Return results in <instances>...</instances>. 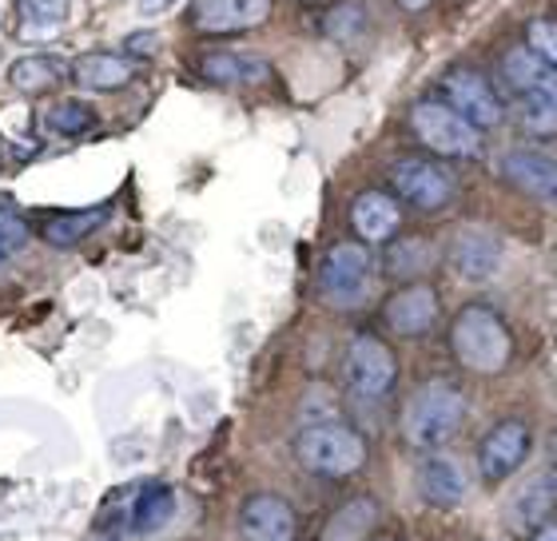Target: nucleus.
Listing matches in <instances>:
<instances>
[{
	"label": "nucleus",
	"instance_id": "nucleus-1",
	"mask_svg": "<svg viewBox=\"0 0 557 541\" xmlns=\"http://www.w3.org/2000/svg\"><path fill=\"white\" fill-rule=\"evenodd\" d=\"M295 454L319 478H350L367 462V442L359 430H350L335 415H323L302 422L299 438H295Z\"/></svg>",
	"mask_w": 557,
	"mask_h": 541
},
{
	"label": "nucleus",
	"instance_id": "nucleus-2",
	"mask_svg": "<svg viewBox=\"0 0 557 541\" xmlns=\"http://www.w3.org/2000/svg\"><path fill=\"white\" fill-rule=\"evenodd\" d=\"M462 418H466L462 391L446 379H430L410 394L407 410H403V438L418 450H434L462 430Z\"/></svg>",
	"mask_w": 557,
	"mask_h": 541
},
{
	"label": "nucleus",
	"instance_id": "nucleus-3",
	"mask_svg": "<svg viewBox=\"0 0 557 541\" xmlns=\"http://www.w3.org/2000/svg\"><path fill=\"white\" fill-rule=\"evenodd\" d=\"M454 355L466 370L478 374H498L510 362V331L490 307H462L450 327Z\"/></svg>",
	"mask_w": 557,
	"mask_h": 541
},
{
	"label": "nucleus",
	"instance_id": "nucleus-4",
	"mask_svg": "<svg viewBox=\"0 0 557 541\" xmlns=\"http://www.w3.org/2000/svg\"><path fill=\"white\" fill-rule=\"evenodd\" d=\"M410 127H414V136L430 151H438L446 160H470L482 148L478 144V127L466 124L450 104H438V100H418L410 108Z\"/></svg>",
	"mask_w": 557,
	"mask_h": 541
},
{
	"label": "nucleus",
	"instance_id": "nucleus-5",
	"mask_svg": "<svg viewBox=\"0 0 557 541\" xmlns=\"http://www.w3.org/2000/svg\"><path fill=\"white\" fill-rule=\"evenodd\" d=\"M343 370H347V386L359 394V398H383V394L395 386L398 362H395V351H391L379 334L362 331L350 339Z\"/></svg>",
	"mask_w": 557,
	"mask_h": 541
},
{
	"label": "nucleus",
	"instance_id": "nucleus-6",
	"mask_svg": "<svg viewBox=\"0 0 557 541\" xmlns=\"http://www.w3.org/2000/svg\"><path fill=\"white\" fill-rule=\"evenodd\" d=\"M367 279H371V251L362 243H335L319 267V287L335 307L359 303Z\"/></svg>",
	"mask_w": 557,
	"mask_h": 541
},
{
	"label": "nucleus",
	"instance_id": "nucleus-7",
	"mask_svg": "<svg viewBox=\"0 0 557 541\" xmlns=\"http://www.w3.org/2000/svg\"><path fill=\"white\" fill-rule=\"evenodd\" d=\"M391 187L398 192V199H407L418 211H442L454 199L450 175L434 160H418V156H407L391 168Z\"/></svg>",
	"mask_w": 557,
	"mask_h": 541
},
{
	"label": "nucleus",
	"instance_id": "nucleus-8",
	"mask_svg": "<svg viewBox=\"0 0 557 541\" xmlns=\"http://www.w3.org/2000/svg\"><path fill=\"white\" fill-rule=\"evenodd\" d=\"M442 93H446V104L462 115L466 124H474L478 132L502 124V100L494 96V88H490V81L482 72H470V69L446 72Z\"/></svg>",
	"mask_w": 557,
	"mask_h": 541
},
{
	"label": "nucleus",
	"instance_id": "nucleus-9",
	"mask_svg": "<svg viewBox=\"0 0 557 541\" xmlns=\"http://www.w3.org/2000/svg\"><path fill=\"white\" fill-rule=\"evenodd\" d=\"M525 454H530V427L510 418V422H498L486 434V442L478 450V470H482V478L490 485H502L510 474H518Z\"/></svg>",
	"mask_w": 557,
	"mask_h": 541
},
{
	"label": "nucleus",
	"instance_id": "nucleus-10",
	"mask_svg": "<svg viewBox=\"0 0 557 541\" xmlns=\"http://www.w3.org/2000/svg\"><path fill=\"white\" fill-rule=\"evenodd\" d=\"M498 172L506 184H513L530 199L557 208V160L554 156H546V151H530V148H513L498 160Z\"/></svg>",
	"mask_w": 557,
	"mask_h": 541
},
{
	"label": "nucleus",
	"instance_id": "nucleus-11",
	"mask_svg": "<svg viewBox=\"0 0 557 541\" xmlns=\"http://www.w3.org/2000/svg\"><path fill=\"white\" fill-rule=\"evenodd\" d=\"M271 16V0H196L191 24L208 36L247 33Z\"/></svg>",
	"mask_w": 557,
	"mask_h": 541
},
{
	"label": "nucleus",
	"instance_id": "nucleus-12",
	"mask_svg": "<svg viewBox=\"0 0 557 541\" xmlns=\"http://www.w3.org/2000/svg\"><path fill=\"white\" fill-rule=\"evenodd\" d=\"M239 533L244 541H295V509L278 494L247 497L239 509Z\"/></svg>",
	"mask_w": 557,
	"mask_h": 541
},
{
	"label": "nucleus",
	"instance_id": "nucleus-13",
	"mask_svg": "<svg viewBox=\"0 0 557 541\" xmlns=\"http://www.w3.org/2000/svg\"><path fill=\"white\" fill-rule=\"evenodd\" d=\"M450 267L470 283H486L502 267V239L482 228H462L450 243Z\"/></svg>",
	"mask_w": 557,
	"mask_h": 541
},
{
	"label": "nucleus",
	"instance_id": "nucleus-14",
	"mask_svg": "<svg viewBox=\"0 0 557 541\" xmlns=\"http://www.w3.org/2000/svg\"><path fill=\"white\" fill-rule=\"evenodd\" d=\"M438 319V291L430 283H410V287L395 291L391 303H386V323L395 334H407V339H418L426 334Z\"/></svg>",
	"mask_w": 557,
	"mask_h": 541
},
{
	"label": "nucleus",
	"instance_id": "nucleus-15",
	"mask_svg": "<svg viewBox=\"0 0 557 541\" xmlns=\"http://www.w3.org/2000/svg\"><path fill=\"white\" fill-rule=\"evenodd\" d=\"M418 494L426 497V506H438V509L462 506L466 478H462V470H458V462L446 458V454L422 458V466H418Z\"/></svg>",
	"mask_w": 557,
	"mask_h": 541
},
{
	"label": "nucleus",
	"instance_id": "nucleus-16",
	"mask_svg": "<svg viewBox=\"0 0 557 541\" xmlns=\"http://www.w3.org/2000/svg\"><path fill=\"white\" fill-rule=\"evenodd\" d=\"M557 506V470H537L530 482L510 497V526L513 530H534L554 514Z\"/></svg>",
	"mask_w": 557,
	"mask_h": 541
},
{
	"label": "nucleus",
	"instance_id": "nucleus-17",
	"mask_svg": "<svg viewBox=\"0 0 557 541\" xmlns=\"http://www.w3.org/2000/svg\"><path fill=\"white\" fill-rule=\"evenodd\" d=\"M132 76H136V64L120 52H84L72 60V81L92 93H116L132 84Z\"/></svg>",
	"mask_w": 557,
	"mask_h": 541
},
{
	"label": "nucleus",
	"instance_id": "nucleus-18",
	"mask_svg": "<svg viewBox=\"0 0 557 541\" xmlns=\"http://www.w3.org/2000/svg\"><path fill=\"white\" fill-rule=\"evenodd\" d=\"M350 223H355L362 239L386 243L398 231V223H403V211H398V204L386 192H362L355 199V208H350Z\"/></svg>",
	"mask_w": 557,
	"mask_h": 541
},
{
	"label": "nucleus",
	"instance_id": "nucleus-19",
	"mask_svg": "<svg viewBox=\"0 0 557 541\" xmlns=\"http://www.w3.org/2000/svg\"><path fill=\"white\" fill-rule=\"evenodd\" d=\"M199 72L211 84H263L271 76V64L247 52H208L199 60Z\"/></svg>",
	"mask_w": 557,
	"mask_h": 541
},
{
	"label": "nucleus",
	"instance_id": "nucleus-20",
	"mask_svg": "<svg viewBox=\"0 0 557 541\" xmlns=\"http://www.w3.org/2000/svg\"><path fill=\"white\" fill-rule=\"evenodd\" d=\"M108 216H112L108 204L88 208V211H57V216L40 219V239H45L48 247H76V243L88 239Z\"/></svg>",
	"mask_w": 557,
	"mask_h": 541
},
{
	"label": "nucleus",
	"instance_id": "nucleus-21",
	"mask_svg": "<svg viewBox=\"0 0 557 541\" xmlns=\"http://www.w3.org/2000/svg\"><path fill=\"white\" fill-rule=\"evenodd\" d=\"M72 76V69L64 64V60L57 57H45V52H36V57H24L16 60L9 69V81L16 93H48V88H57V84H64Z\"/></svg>",
	"mask_w": 557,
	"mask_h": 541
},
{
	"label": "nucleus",
	"instance_id": "nucleus-22",
	"mask_svg": "<svg viewBox=\"0 0 557 541\" xmlns=\"http://www.w3.org/2000/svg\"><path fill=\"white\" fill-rule=\"evenodd\" d=\"M379 521V506L374 497H350L347 506L335 509L331 521L323 526V541H367L371 538V526Z\"/></svg>",
	"mask_w": 557,
	"mask_h": 541
},
{
	"label": "nucleus",
	"instance_id": "nucleus-23",
	"mask_svg": "<svg viewBox=\"0 0 557 541\" xmlns=\"http://www.w3.org/2000/svg\"><path fill=\"white\" fill-rule=\"evenodd\" d=\"M502 72H506V81L513 84V93H554L557 96L554 72H549L546 60H537L530 48H510L506 60H502Z\"/></svg>",
	"mask_w": 557,
	"mask_h": 541
},
{
	"label": "nucleus",
	"instance_id": "nucleus-24",
	"mask_svg": "<svg viewBox=\"0 0 557 541\" xmlns=\"http://www.w3.org/2000/svg\"><path fill=\"white\" fill-rule=\"evenodd\" d=\"M175 514V494L168 485H148L144 494L132 502V530L136 533H156L163 530Z\"/></svg>",
	"mask_w": 557,
	"mask_h": 541
},
{
	"label": "nucleus",
	"instance_id": "nucleus-25",
	"mask_svg": "<svg viewBox=\"0 0 557 541\" xmlns=\"http://www.w3.org/2000/svg\"><path fill=\"white\" fill-rule=\"evenodd\" d=\"M69 21V0H21V28L28 36L57 33Z\"/></svg>",
	"mask_w": 557,
	"mask_h": 541
},
{
	"label": "nucleus",
	"instance_id": "nucleus-26",
	"mask_svg": "<svg viewBox=\"0 0 557 541\" xmlns=\"http://www.w3.org/2000/svg\"><path fill=\"white\" fill-rule=\"evenodd\" d=\"M518 115L534 136L557 132V96L554 93H518Z\"/></svg>",
	"mask_w": 557,
	"mask_h": 541
},
{
	"label": "nucleus",
	"instance_id": "nucleus-27",
	"mask_svg": "<svg viewBox=\"0 0 557 541\" xmlns=\"http://www.w3.org/2000/svg\"><path fill=\"white\" fill-rule=\"evenodd\" d=\"M45 124L57 132V136H84L88 127L96 124V108L84 104V100H57L48 108Z\"/></svg>",
	"mask_w": 557,
	"mask_h": 541
},
{
	"label": "nucleus",
	"instance_id": "nucleus-28",
	"mask_svg": "<svg viewBox=\"0 0 557 541\" xmlns=\"http://www.w3.org/2000/svg\"><path fill=\"white\" fill-rule=\"evenodd\" d=\"M426 263H430V251L422 239H403L398 247H391V255H386L391 275H414V271H426Z\"/></svg>",
	"mask_w": 557,
	"mask_h": 541
},
{
	"label": "nucleus",
	"instance_id": "nucleus-29",
	"mask_svg": "<svg viewBox=\"0 0 557 541\" xmlns=\"http://www.w3.org/2000/svg\"><path fill=\"white\" fill-rule=\"evenodd\" d=\"M24 243H28V228H24V219L16 216V208H12V204H4V199H0V259L16 255Z\"/></svg>",
	"mask_w": 557,
	"mask_h": 541
},
{
	"label": "nucleus",
	"instance_id": "nucleus-30",
	"mask_svg": "<svg viewBox=\"0 0 557 541\" xmlns=\"http://www.w3.org/2000/svg\"><path fill=\"white\" fill-rule=\"evenodd\" d=\"M530 52H534L537 60H546L549 69H557V21H534L530 24Z\"/></svg>",
	"mask_w": 557,
	"mask_h": 541
},
{
	"label": "nucleus",
	"instance_id": "nucleus-31",
	"mask_svg": "<svg viewBox=\"0 0 557 541\" xmlns=\"http://www.w3.org/2000/svg\"><path fill=\"white\" fill-rule=\"evenodd\" d=\"M362 24H367V16H362V4H355V0H350V4H338V9L326 16V33L335 36V40H347V36L359 33Z\"/></svg>",
	"mask_w": 557,
	"mask_h": 541
},
{
	"label": "nucleus",
	"instance_id": "nucleus-32",
	"mask_svg": "<svg viewBox=\"0 0 557 541\" xmlns=\"http://www.w3.org/2000/svg\"><path fill=\"white\" fill-rule=\"evenodd\" d=\"M156 45H160V36L156 33H132L128 40H124V48H128L132 57H151Z\"/></svg>",
	"mask_w": 557,
	"mask_h": 541
},
{
	"label": "nucleus",
	"instance_id": "nucleus-33",
	"mask_svg": "<svg viewBox=\"0 0 557 541\" xmlns=\"http://www.w3.org/2000/svg\"><path fill=\"white\" fill-rule=\"evenodd\" d=\"M172 4L175 0H139V12H144V16H160V12H168Z\"/></svg>",
	"mask_w": 557,
	"mask_h": 541
},
{
	"label": "nucleus",
	"instance_id": "nucleus-34",
	"mask_svg": "<svg viewBox=\"0 0 557 541\" xmlns=\"http://www.w3.org/2000/svg\"><path fill=\"white\" fill-rule=\"evenodd\" d=\"M530 541H557V521H546V526H542Z\"/></svg>",
	"mask_w": 557,
	"mask_h": 541
},
{
	"label": "nucleus",
	"instance_id": "nucleus-35",
	"mask_svg": "<svg viewBox=\"0 0 557 541\" xmlns=\"http://www.w3.org/2000/svg\"><path fill=\"white\" fill-rule=\"evenodd\" d=\"M398 4H403V9H407V12H418V9H426L430 0H398Z\"/></svg>",
	"mask_w": 557,
	"mask_h": 541
},
{
	"label": "nucleus",
	"instance_id": "nucleus-36",
	"mask_svg": "<svg viewBox=\"0 0 557 541\" xmlns=\"http://www.w3.org/2000/svg\"><path fill=\"white\" fill-rule=\"evenodd\" d=\"M100 541H116V538H100Z\"/></svg>",
	"mask_w": 557,
	"mask_h": 541
}]
</instances>
